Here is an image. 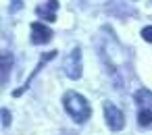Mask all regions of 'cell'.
<instances>
[{
  "label": "cell",
  "mask_w": 152,
  "mask_h": 135,
  "mask_svg": "<svg viewBox=\"0 0 152 135\" xmlns=\"http://www.w3.org/2000/svg\"><path fill=\"white\" fill-rule=\"evenodd\" d=\"M63 106H65V110L71 114V118L75 123H86L92 116V108H90L88 100L77 91H67L63 96Z\"/></svg>",
  "instance_id": "6da1fadb"
},
{
  "label": "cell",
  "mask_w": 152,
  "mask_h": 135,
  "mask_svg": "<svg viewBox=\"0 0 152 135\" xmlns=\"http://www.w3.org/2000/svg\"><path fill=\"white\" fill-rule=\"evenodd\" d=\"M50 40H52V29L50 27H46L40 21L31 23V42L34 44H48Z\"/></svg>",
  "instance_id": "277c9868"
},
{
  "label": "cell",
  "mask_w": 152,
  "mask_h": 135,
  "mask_svg": "<svg viewBox=\"0 0 152 135\" xmlns=\"http://www.w3.org/2000/svg\"><path fill=\"white\" fill-rule=\"evenodd\" d=\"M137 123L142 127H150L152 125V108H142L137 112Z\"/></svg>",
  "instance_id": "5b68a950"
},
{
  "label": "cell",
  "mask_w": 152,
  "mask_h": 135,
  "mask_svg": "<svg viewBox=\"0 0 152 135\" xmlns=\"http://www.w3.org/2000/svg\"><path fill=\"white\" fill-rule=\"evenodd\" d=\"M9 116H11V112L7 108H2V127H9V120H11Z\"/></svg>",
  "instance_id": "30bf717a"
},
{
  "label": "cell",
  "mask_w": 152,
  "mask_h": 135,
  "mask_svg": "<svg viewBox=\"0 0 152 135\" xmlns=\"http://www.w3.org/2000/svg\"><path fill=\"white\" fill-rule=\"evenodd\" d=\"M142 38H144L146 42H150V44H152V25H148V27H144V29H142Z\"/></svg>",
  "instance_id": "9c48e42d"
},
{
  "label": "cell",
  "mask_w": 152,
  "mask_h": 135,
  "mask_svg": "<svg viewBox=\"0 0 152 135\" xmlns=\"http://www.w3.org/2000/svg\"><path fill=\"white\" fill-rule=\"evenodd\" d=\"M56 7H58L56 0H50V2H48V11H44V19H46V21H50V23H52V21L56 19V15H54Z\"/></svg>",
  "instance_id": "ba28073f"
},
{
  "label": "cell",
  "mask_w": 152,
  "mask_h": 135,
  "mask_svg": "<svg viewBox=\"0 0 152 135\" xmlns=\"http://www.w3.org/2000/svg\"><path fill=\"white\" fill-rule=\"evenodd\" d=\"M11 65H13V56L11 54H2V83H7V79H9V69H11Z\"/></svg>",
  "instance_id": "52a82bcc"
},
{
  "label": "cell",
  "mask_w": 152,
  "mask_h": 135,
  "mask_svg": "<svg viewBox=\"0 0 152 135\" xmlns=\"http://www.w3.org/2000/svg\"><path fill=\"white\" fill-rule=\"evenodd\" d=\"M135 100H137V104H142L144 108H148L146 104H150V106H152V94H150L148 89H140V91L135 94Z\"/></svg>",
  "instance_id": "8992f818"
},
{
  "label": "cell",
  "mask_w": 152,
  "mask_h": 135,
  "mask_svg": "<svg viewBox=\"0 0 152 135\" xmlns=\"http://www.w3.org/2000/svg\"><path fill=\"white\" fill-rule=\"evenodd\" d=\"M65 73L69 75V79H79L81 77V52L79 48H75L67 60H65Z\"/></svg>",
  "instance_id": "3957f363"
},
{
  "label": "cell",
  "mask_w": 152,
  "mask_h": 135,
  "mask_svg": "<svg viewBox=\"0 0 152 135\" xmlns=\"http://www.w3.org/2000/svg\"><path fill=\"white\" fill-rule=\"evenodd\" d=\"M104 116H106V125L110 127V131H121L125 127L123 112L115 104H110V102H104Z\"/></svg>",
  "instance_id": "7a4b0ae2"
}]
</instances>
